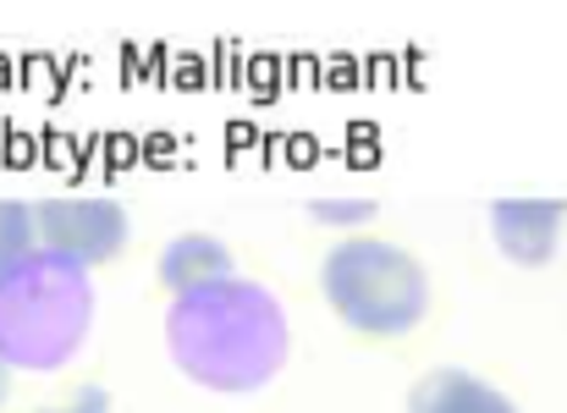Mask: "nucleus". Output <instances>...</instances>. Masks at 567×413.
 <instances>
[{"mask_svg":"<svg viewBox=\"0 0 567 413\" xmlns=\"http://www.w3.org/2000/svg\"><path fill=\"white\" fill-rule=\"evenodd\" d=\"M166 353L177 375L215 397H254L281 381L292 359V320L287 303L254 281L231 276L166 303Z\"/></svg>","mask_w":567,"mask_h":413,"instance_id":"1","label":"nucleus"},{"mask_svg":"<svg viewBox=\"0 0 567 413\" xmlns=\"http://www.w3.org/2000/svg\"><path fill=\"white\" fill-rule=\"evenodd\" d=\"M94 320H100L94 270L55 259L44 248L0 270V364L11 375L66 370L89 348Z\"/></svg>","mask_w":567,"mask_h":413,"instance_id":"2","label":"nucleus"},{"mask_svg":"<svg viewBox=\"0 0 567 413\" xmlns=\"http://www.w3.org/2000/svg\"><path fill=\"white\" fill-rule=\"evenodd\" d=\"M320 292L331 303V314L370 342H396L413 337L430 314V270L419 254H408L402 242L385 237H342L326 259H320Z\"/></svg>","mask_w":567,"mask_h":413,"instance_id":"3","label":"nucleus"},{"mask_svg":"<svg viewBox=\"0 0 567 413\" xmlns=\"http://www.w3.org/2000/svg\"><path fill=\"white\" fill-rule=\"evenodd\" d=\"M33 209H39V248L83 270L111 265L133 237L127 205L105 194H50V199H33Z\"/></svg>","mask_w":567,"mask_h":413,"instance_id":"4","label":"nucleus"},{"mask_svg":"<svg viewBox=\"0 0 567 413\" xmlns=\"http://www.w3.org/2000/svg\"><path fill=\"white\" fill-rule=\"evenodd\" d=\"M491 242L507 265L518 270H540L557 259L567 231V199H491Z\"/></svg>","mask_w":567,"mask_h":413,"instance_id":"5","label":"nucleus"},{"mask_svg":"<svg viewBox=\"0 0 567 413\" xmlns=\"http://www.w3.org/2000/svg\"><path fill=\"white\" fill-rule=\"evenodd\" d=\"M155 276H161L166 298H188V292H204V287H220V281L243 276V270H237V254L215 231H177L161 248Z\"/></svg>","mask_w":567,"mask_h":413,"instance_id":"6","label":"nucleus"},{"mask_svg":"<svg viewBox=\"0 0 567 413\" xmlns=\"http://www.w3.org/2000/svg\"><path fill=\"white\" fill-rule=\"evenodd\" d=\"M408 413H518V403L474 370H424L408 392Z\"/></svg>","mask_w":567,"mask_h":413,"instance_id":"7","label":"nucleus"},{"mask_svg":"<svg viewBox=\"0 0 567 413\" xmlns=\"http://www.w3.org/2000/svg\"><path fill=\"white\" fill-rule=\"evenodd\" d=\"M39 254V209L28 199H0V270Z\"/></svg>","mask_w":567,"mask_h":413,"instance_id":"8","label":"nucleus"},{"mask_svg":"<svg viewBox=\"0 0 567 413\" xmlns=\"http://www.w3.org/2000/svg\"><path fill=\"white\" fill-rule=\"evenodd\" d=\"M309 220H320V226H331V231H348V237H359V226H370L380 215L375 199H337V194H326V199H309Z\"/></svg>","mask_w":567,"mask_h":413,"instance_id":"9","label":"nucleus"},{"mask_svg":"<svg viewBox=\"0 0 567 413\" xmlns=\"http://www.w3.org/2000/svg\"><path fill=\"white\" fill-rule=\"evenodd\" d=\"M39 413H111V392L105 386H72L66 397H55V403H44Z\"/></svg>","mask_w":567,"mask_h":413,"instance_id":"10","label":"nucleus"},{"mask_svg":"<svg viewBox=\"0 0 567 413\" xmlns=\"http://www.w3.org/2000/svg\"><path fill=\"white\" fill-rule=\"evenodd\" d=\"M6 403H11V370L0 364V413H6Z\"/></svg>","mask_w":567,"mask_h":413,"instance_id":"11","label":"nucleus"}]
</instances>
